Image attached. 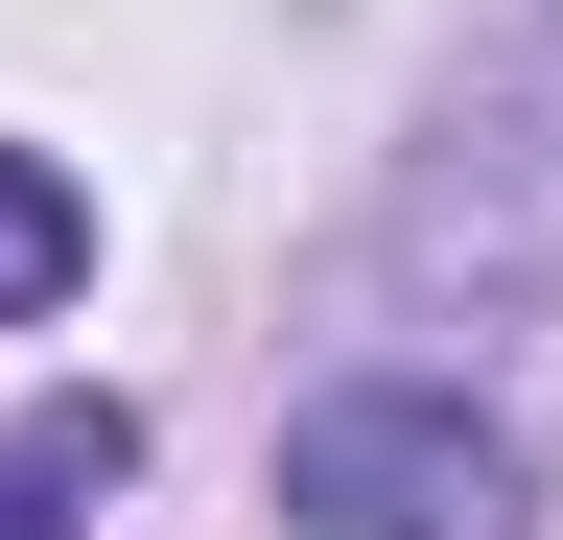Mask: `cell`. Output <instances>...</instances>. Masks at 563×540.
I'll return each mask as SVG.
<instances>
[{
    "instance_id": "1",
    "label": "cell",
    "mask_w": 563,
    "mask_h": 540,
    "mask_svg": "<svg viewBox=\"0 0 563 540\" xmlns=\"http://www.w3.org/2000/svg\"><path fill=\"white\" fill-rule=\"evenodd\" d=\"M282 517L306 540H517L540 470H517V423L470 376H329L282 423Z\"/></svg>"
},
{
    "instance_id": "2",
    "label": "cell",
    "mask_w": 563,
    "mask_h": 540,
    "mask_svg": "<svg viewBox=\"0 0 563 540\" xmlns=\"http://www.w3.org/2000/svg\"><path fill=\"white\" fill-rule=\"evenodd\" d=\"M141 470L118 399H47V423H0V540H95V494Z\"/></svg>"
},
{
    "instance_id": "3",
    "label": "cell",
    "mask_w": 563,
    "mask_h": 540,
    "mask_svg": "<svg viewBox=\"0 0 563 540\" xmlns=\"http://www.w3.org/2000/svg\"><path fill=\"white\" fill-rule=\"evenodd\" d=\"M70 283H95V188L0 142V329H24V306H70Z\"/></svg>"
}]
</instances>
